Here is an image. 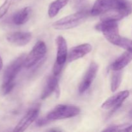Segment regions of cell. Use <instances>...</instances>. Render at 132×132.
Wrapping results in <instances>:
<instances>
[{"label": "cell", "instance_id": "obj_4", "mask_svg": "<svg viewBox=\"0 0 132 132\" xmlns=\"http://www.w3.org/2000/svg\"><path fill=\"white\" fill-rule=\"evenodd\" d=\"M80 109L78 107L70 104H59L50 111L46 117L50 121L71 118L79 114Z\"/></svg>", "mask_w": 132, "mask_h": 132}, {"label": "cell", "instance_id": "obj_26", "mask_svg": "<svg viewBox=\"0 0 132 132\" xmlns=\"http://www.w3.org/2000/svg\"><path fill=\"white\" fill-rule=\"evenodd\" d=\"M129 117H130V118L132 119V109L130 111V113H129Z\"/></svg>", "mask_w": 132, "mask_h": 132}, {"label": "cell", "instance_id": "obj_17", "mask_svg": "<svg viewBox=\"0 0 132 132\" xmlns=\"http://www.w3.org/2000/svg\"><path fill=\"white\" fill-rule=\"evenodd\" d=\"M113 73L111 81V90L116 92L119 87L122 80V71H113Z\"/></svg>", "mask_w": 132, "mask_h": 132}, {"label": "cell", "instance_id": "obj_20", "mask_svg": "<svg viewBox=\"0 0 132 132\" xmlns=\"http://www.w3.org/2000/svg\"><path fill=\"white\" fill-rule=\"evenodd\" d=\"M129 124H123V125H117V126H112L107 128L104 130V131H124L125 129L129 126Z\"/></svg>", "mask_w": 132, "mask_h": 132}, {"label": "cell", "instance_id": "obj_10", "mask_svg": "<svg viewBox=\"0 0 132 132\" xmlns=\"http://www.w3.org/2000/svg\"><path fill=\"white\" fill-rule=\"evenodd\" d=\"M130 95L128 90L120 92L108 98L101 106V108L104 110H112L116 111L121 106L125 100Z\"/></svg>", "mask_w": 132, "mask_h": 132}, {"label": "cell", "instance_id": "obj_6", "mask_svg": "<svg viewBox=\"0 0 132 132\" xmlns=\"http://www.w3.org/2000/svg\"><path fill=\"white\" fill-rule=\"evenodd\" d=\"M46 53V46L45 42L39 41L34 46L30 52L26 56L24 67L27 68L36 65L43 59Z\"/></svg>", "mask_w": 132, "mask_h": 132}, {"label": "cell", "instance_id": "obj_14", "mask_svg": "<svg viewBox=\"0 0 132 132\" xmlns=\"http://www.w3.org/2000/svg\"><path fill=\"white\" fill-rule=\"evenodd\" d=\"M132 61V50H126L121 54L111 65V68L113 71L122 70Z\"/></svg>", "mask_w": 132, "mask_h": 132}, {"label": "cell", "instance_id": "obj_23", "mask_svg": "<svg viewBox=\"0 0 132 132\" xmlns=\"http://www.w3.org/2000/svg\"><path fill=\"white\" fill-rule=\"evenodd\" d=\"M124 131H132V125H129Z\"/></svg>", "mask_w": 132, "mask_h": 132}, {"label": "cell", "instance_id": "obj_5", "mask_svg": "<svg viewBox=\"0 0 132 132\" xmlns=\"http://www.w3.org/2000/svg\"><path fill=\"white\" fill-rule=\"evenodd\" d=\"M57 57L53 68V74L59 76L61 72L64 63L67 59L68 48L65 39L61 36H59L56 39Z\"/></svg>", "mask_w": 132, "mask_h": 132}, {"label": "cell", "instance_id": "obj_9", "mask_svg": "<svg viewBox=\"0 0 132 132\" xmlns=\"http://www.w3.org/2000/svg\"><path fill=\"white\" fill-rule=\"evenodd\" d=\"M39 110L40 108L39 106H36L30 108L24 115V117L21 119V121L18 122L14 128V131L21 132L27 130L38 117Z\"/></svg>", "mask_w": 132, "mask_h": 132}, {"label": "cell", "instance_id": "obj_16", "mask_svg": "<svg viewBox=\"0 0 132 132\" xmlns=\"http://www.w3.org/2000/svg\"><path fill=\"white\" fill-rule=\"evenodd\" d=\"M69 3V0H55L50 4L48 14L50 18H54Z\"/></svg>", "mask_w": 132, "mask_h": 132}, {"label": "cell", "instance_id": "obj_13", "mask_svg": "<svg viewBox=\"0 0 132 132\" xmlns=\"http://www.w3.org/2000/svg\"><path fill=\"white\" fill-rule=\"evenodd\" d=\"M53 92H56L59 94V88L58 85L57 76L53 74L50 76L46 80V85L44 87L43 92L41 94V99H45L48 97Z\"/></svg>", "mask_w": 132, "mask_h": 132}, {"label": "cell", "instance_id": "obj_18", "mask_svg": "<svg viewBox=\"0 0 132 132\" xmlns=\"http://www.w3.org/2000/svg\"><path fill=\"white\" fill-rule=\"evenodd\" d=\"M21 0H5L3 3L0 6V19H1L8 12L9 9L13 5L17 4Z\"/></svg>", "mask_w": 132, "mask_h": 132}, {"label": "cell", "instance_id": "obj_24", "mask_svg": "<svg viewBox=\"0 0 132 132\" xmlns=\"http://www.w3.org/2000/svg\"><path fill=\"white\" fill-rule=\"evenodd\" d=\"M3 59L1 58V55H0V70L3 68Z\"/></svg>", "mask_w": 132, "mask_h": 132}, {"label": "cell", "instance_id": "obj_12", "mask_svg": "<svg viewBox=\"0 0 132 132\" xmlns=\"http://www.w3.org/2000/svg\"><path fill=\"white\" fill-rule=\"evenodd\" d=\"M92 46L89 43H83L72 48L68 53V60L69 62L74 61L80 58L83 57L90 52Z\"/></svg>", "mask_w": 132, "mask_h": 132}, {"label": "cell", "instance_id": "obj_8", "mask_svg": "<svg viewBox=\"0 0 132 132\" xmlns=\"http://www.w3.org/2000/svg\"><path fill=\"white\" fill-rule=\"evenodd\" d=\"M98 69H99L98 64L95 62H92L79 85V93L82 94V93L85 92L90 87L96 77Z\"/></svg>", "mask_w": 132, "mask_h": 132}, {"label": "cell", "instance_id": "obj_15", "mask_svg": "<svg viewBox=\"0 0 132 132\" xmlns=\"http://www.w3.org/2000/svg\"><path fill=\"white\" fill-rule=\"evenodd\" d=\"M32 9L29 6H27L15 12L13 15L12 20L16 25H22L28 21L31 14Z\"/></svg>", "mask_w": 132, "mask_h": 132}, {"label": "cell", "instance_id": "obj_19", "mask_svg": "<svg viewBox=\"0 0 132 132\" xmlns=\"http://www.w3.org/2000/svg\"><path fill=\"white\" fill-rule=\"evenodd\" d=\"M113 45L126 49V50H132V40L129 39L126 37H121V36L116 40Z\"/></svg>", "mask_w": 132, "mask_h": 132}, {"label": "cell", "instance_id": "obj_2", "mask_svg": "<svg viewBox=\"0 0 132 132\" xmlns=\"http://www.w3.org/2000/svg\"><path fill=\"white\" fill-rule=\"evenodd\" d=\"M89 14H90V12L89 13L88 10H81L54 22L52 24V27L55 29L61 30L75 28L84 23L87 19Z\"/></svg>", "mask_w": 132, "mask_h": 132}, {"label": "cell", "instance_id": "obj_21", "mask_svg": "<svg viewBox=\"0 0 132 132\" xmlns=\"http://www.w3.org/2000/svg\"><path fill=\"white\" fill-rule=\"evenodd\" d=\"M85 1L86 0H69V2L70 3V6L73 9H76L81 7Z\"/></svg>", "mask_w": 132, "mask_h": 132}, {"label": "cell", "instance_id": "obj_7", "mask_svg": "<svg viewBox=\"0 0 132 132\" xmlns=\"http://www.w3.org/2000/svg\"><path fill=\"white\" fill-rule=\"evenodd\" d=\"M95 28L97 30L101 32L105 38L113 45L120 37L117 21H101V23L97 24Z\"/></svg>", "mask_w": 132, "mask_h": 132}, {"label": "cell", "instance_id": "obj_22", "mask_svg": "<svg viewBox=\"0 0 132 132\" xmlns=\"http://www.w3.org/2000/svg\"><path fill=\"white\" fill-rule=\"evenodd\" d=\"M50 120H49L47 117H45V118H42V119H39L38 121H37L36 122V125L37 126H45V125H48L49 122H50Z\"/></svg>", "mask_w": 132, "mask_h": 132}, {"label": "cell", "instance_id": "obj_11", "mask_svg": "<svg viewBox=\"0 0 132 132\" xmlns=\"http://www.w3.org/2000/svg\"><path fill=\"white\" fill-rule=\"evenodd\" d=\"M32 34L27 32H15L9 34L6 40L10 43L18 46H25L31 41Z\"/></svg>", "mask_w": 132, "mask_h": 132}, {"label": "cell", "instance_id": "obj_25", "mask_svg": "<svg viewBox=\"0 0 132 132\" xmlns=\"http://www.w3.org/2000/svg\"><path fill=\"white\" fill-rule=\"evenodd\" d=\"M49 131H60L61 130H57V129H51V130H49Z\"/></svg>", "mask_w": 132, "mask_h": 132}, {"label": "cell", "instance_id": "obj_1", "mask_svg": "<svg viewBox=\"0 0 132 132\" xmlns=\"http://www.w3.org/2000/svg\"><path fill=\"white\" fill-rule=\"evenodd\" d=\"M26 55L22 54L13 61L5 69L1 85V93L5 95L9 94L15 86V79L21 68L24 67Z\"/></svg>", "mask_w": 132, "mask_h": 132}, {"label": "cell", "instance_id": "obj_3", "mask_svg": "<svg viewBox=\"0 0 132 132\" xmlns=\"http://www.w3.org/2000/svg\"><path fill=\"white\" fill-rule=\"evenodd\" d=\"M128 7H132V3L128 0H96L90 14L94 16L101 15L112 9Z\"/></svg>", "mask_w": 132, "mask_h": 132}]
</instances>
